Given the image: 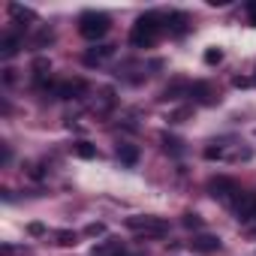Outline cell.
Returning <instances> with one entry per match:
<instances>
[{
  "instance_id": "6da1fadb",
  "label": "cell",
  "mask_w": 256,
  "mask_h": 256,
  "mask_svg": "<svg viewBox=\"0 0 256 256\" xmlns=\"http://www.w3.org/2000/svg\"><path fill=\"white\" fill-rule=\"evenodd\" d=\"M160 34H163V18H160L157 12H145V16L133 24V30H130V42H133L136 48H151V46L160 40Z\"/></svg>"
},
{
  "instance_id": "7a4b0ae2",
  "label": "cell",
  "mask_w": 256,
  "mask_h": 256,
  "mask_svg": "<svg viewBox=\"0 0 256 256\" xmlns=\"http://www.w3.org/2000/svg\"><path fill=\"white\" fill-rule=\"evenodd\" d=\"M108 16H102V12H84L82 18H78V34L84 36V40H102L106 34H108Z\"/></svg>"
},
{
  "instance_id": "3957f363",
  "label": "cell",
  "mask_w": 256,
  "mask_h": 256,
  "mask_svg": "<svg viewBox=\"0 0 256 256\" xmlns=\"http://www.w3.org/2000/svg\"><path fill=\"white\" fill-rule=\"evenodd\" d=\"M126 229H133V232H139V235H151V238H163L166 232H169V223L163 220V217H126Z\"/></svg>"
},
{
  "instance_id": "277c9868",
  "label": "cell",
  "mask_w": 256,
  "mask_h": 256,
  "mask_svg": "<svg viewBox=\"0 0 256 256\" xmlns=\"http://www.w3.org/2000/svg\"><path fill=\"white\" fill-rule=\"evenodd\" d=\"M211 193H214V199H220L223 205H232V208L244 199V190L232 178H214L211 181Z\"/></svg>"
},
{
  "instance_id": "5b68a950",
  "label": "cell",
  "mask_w": 256,
  "mask_h": 256,
  "mask_svg": "<svg viewBox=\"0 0 256 256\" xmlns=\"http://www.w3.org/2000/svg\"><path fill=\"white\" fill-rule=\"evenodd\" d=\"M84 90H88L84 78H70V82H60V84L54 88V94H58L60 100H78Z\"/></svg>"
},
{
  "instance_id": "8992f818",
  "label": "cell",
  "mask_w": 256,
  "mask_h": 256,
  "mask_svg": "<svg viewBox=\"0 0 256 256\" xmlns=\"http://www.w3.org/2000/svg\"><path fill=\"white\" fill-rule=\"evenodd\" d=\"M190 247H193V253H217L220 250V238L217 235H196L193 241H190Z\"/></svg>"
},
{
  "instance_id": "52a82bcc",
  "label": "cell",
  "mask_w": 256,
  "mask_h": 256,
  "mask_svg": "<svg viewBox=\"0 0 256 256\" xmlns=\"http://www.w3.org/2000/svg\"><path fill=\"white\" fill-rule=\"evenodd\" d=\"M118 160H120V163H126V166H136V163H139V148H136V145L120 142V145H118Z\"/></svg>"
},
{
  "instance_id": "ba28073f",
  "label": "cell",
  "mask_w": 256,
  "mask_h": 256,
  "mask_svg": "<svg viewBox=\"0 0 256 256\" xmlns=\"http://www.w3.org/2000/svg\"><path fill=\"white\" fill-rule=\"evenodd\" d=\"M18 48H22L18 34H6V36H4V42H0V54H4V58H12Z\"/></svg>"
},
{
  "instance_id": "9c48e42d",
  "label": "cell",
  "mask_w": 256,
  "mask_h": 256,
  "mask_svg": "<svg viewBox=\"0 0 256 256\" xmlns=\"http://www.w3.org/2000/svg\"><path fill=\"white\" fill-rule=\"evenodd\" d=\"M112 52H114L112 46H100L96 52H88V54H84V64H88V66H94V64H102L106 58H112Z\"/></svg>"
},
{
  "instance_id": "30bf717a",
  "label": "cell",
  "mask_w": 256,
  "mask_h": 256,
  "mask_svg": "<svg viewBox=\"0 0 256 256\" xmlns=\"http://www.w3.org/2000/svg\"><path fill=\"white\" fill-rule=\"evenodd\" d=\"M72 154H76V157H82V160H94V157H96V148H94L90 142H84V139H82V142H72Z\"/></svg>"
},
{
  "instance_id": "8fae6325",
  "label": "cell",
  "mask_w": 256,
  "mask_h": 256,
  "mask_svg": "<svg viewBox=\"0 0 256 256\" xmlns=\"http://www.w3.org/2000/svg\"><path fill=\"white\" fill-rule=\"evenodd\" d=\"M190 96H196V100H199V102H205V106H208V102H214V96H211L208 84H202V82H196V84L190 88Z\"/></svg>"
},
{
  "instance_id": "7c38bea8",
  "label": "cell",
  "mask_w": 256,
  "mask_h": 256,
  "mask_svg": "<svg viewBox=\"0 0 256 256\" xmlns=\"http://www.w3.org/2000/svg\"><path fill=\"white\" fill-rule=\"evenodd\" d=\"M10 16H12V18H18V22H34V18H36V12H34V10L18 6V4H12V6H10Z\"/></svg>"
},
{
  "instance_id": "4fadbf2b",
  "label": "cell",
  "mask_w": 256,
  "mask_h": 256,
  "mask_svg": "<svg viewBox=\"0 0 256 256\" xmlns=\"http://www.w3.org/2000/svg\"><path fill=\"white\" fill-rule=\"evenodd\" d=\"M220 60H223V52H220V48H208V52H205V64L214 66V64H220Z\"/></svg>"
},
{
  "instance_id": "5bb4252c",
  "label": "cell",
  "mask_w": 256,
  "mask_h": 256,
  "mask_svg": "<svg viewBox=\"0 0 256 256\" xmlns=\"http://www.w3.org/2000/svg\"><path fill=\"white\" fill-rule=\"evenodd\" d=\"M181 223H184L187 229H199V226H202V217H199V214H184Z\"/></svg>"
},
{
  "instance_id": "9a60e30c",
  "label": "cell",
  "mask_w": 256,
  "mask_h": 256,
  "mask_svg": "<svg viewBox=\"0 0 256 256\" xmlns=\"http://www.w3.org/2000/svg\"><path fill=\"white\" fill-rule=\"evenodd\" d=\"M58 244H64V247L76 244V232H58Z\"/></svg>"
},
{
  "instance_id": "2e32d148",
  "label": "cell",
  "mask_w": 256,
  "mask_h": 256,
  "mask_svg": "<svg viewBox=\"0 0 256 256\" xmlns=\"http://www.w3.org/2000/svg\"><path fill=\"white\" fill-rule=\"evenodd\" d=\"M247 18H250V24L256 28V0H250V4H247Z\"/></svg>"
},
{
  "instance_id": "e0dca14e",
  "label": "cell",
  "mask_w": 256,
  "mask_h": 256,
  "mask_svg": "<svg viewBox=\"0 0 256 256\" xmlns=\"http://www.w3.org/2000/svg\"><path fill=\"white\" fill-rule=\"evenodd\" d=\"M205 157L208 160H220L223 157V148H205Z\"/></svg>"
},
{
  "instance_id": "ac0fdd59",
  "label": "cell",
  "mask_w": 256,
  "mask_h": 256,
  "mask_svg": "<svg viewBox=\"0 0 256 256\" xmlns=\"http://www.w3.org/2000/svg\"><path fill=\"white\" fill-rule=\"evenodd\" d=\"M84 232H88V235H102V232H106V226H102V223H90Z\"/></svg>"
},
{
  "instance_id": "d6986e66",
  "label": "cell",
  "mask_w": 256,
  "mask_h": 256,
  "mask_svg": "<svg viewBox=\"0 0 256 256\" xmlns=\"http://www.w3.org/2000/svg\"><path fill=\"white\" fill-rule=\"evenodd\" d=\"M163 142H166V148H169V151H175V154L181 151V142H178V139H169V136H166Z\"/></svg>"
},
{
  "instance_id": "ffe728a7",
  "label": "cell",
  "mask_w": 256,
  "mask_h": 256,
  "mask_svg": "<svg viewBox=\"0 0 256 256\" xmlns=\"http://www.w3.org/2000/svg\"><path fill=\"white\" fill-rule=\"evenodd\" d=\"M232 84H235V88H247V84H250V78H241V76H235V78H232Z\"/></svg>"
},
{
  "instance_id": "44dd1931",
  "label": "cell",
  "mask_w": 256,
  "mask_h": 256,
  "mask_svg": "<svg viewBox=\"0 0 256 256\" xmlns=\"http://www.w3.org/2000/svg\"><path fill=\"white\" fill-rule=\"evenodd\" d=\"M30 235H42V226L40 223H30Z\"/></svg>"
},
{
  "instance_id": "7402d4cb",
  "label": "cell",
  "mask_w": 256,
  "mask_h": 256,
  "mask_svg": "<svg viewBox=\"0 0 256 256\" xmlns=\"http://www.w3.org/2000/svg\"><path fill=\"white\" fill-rule=\"evenodd\" d=\"M253 84H256V78H253Z\"/></svg>"
}]
</instances>
